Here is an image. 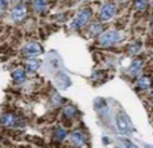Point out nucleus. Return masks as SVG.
Here are the masks:
<instances>
[{
    "label": "nucleus",
    "mask_w": 153,
    "mask_h": 148,
    "mask_svg": "<svg viewBox=\"0 0 153 148\" xmlns=\"http://www.w3.org/2000/svg\"><path fill=\"white\" fill-rule=\"evenodd\" d=\"M116 124L117 130L123 135H128L131 132V124L129 117L123 111H119L116 116Z\"/></svg>",
    "instance_id": "f257e3e1"
},
{
    "label": "nucleus",
    "mask_w": 153,
    "mask_h": 148,
    "mask_svg": "<svg viewBox=\"0 0 153 148\" xmlns=\"http://www.w3.org/2000/svg\"><path fill=\"white\" fill-rule=\"evenodd\" d=\"M121 39V35L117 31H108L102 34L100 38V43L102 46H110Z\"/></svg>",
    "instance_id": "f03ea898"
},
{
    "label": "nucleus",
    "mask_w": 153,
    "mask_h": 148,
    "mask_svg": "<svg viewBox=\"0 0 153 148\" xmlns=\"http://www.w3.org/2000/svg\"><path fill=\"white\" fill-rule=\"evenodd\" d=\"M142 65H143V61L141 60H136L132 62L131 66L130 68V72L133 75H136L142 68Z\"/></svg>",
    "instance_id": "9b49d317"
},
{
    "label": "nucleus",
    "mask_w": 153,
    "mask_h": 148,
    "mask_svg": "<svg viewBox=\"0 0 153 148\" xmlns=\"http://www.w3.org/2000/svg\"><path fill=\"white\" fill-rule=\"evenodd\" d=\"M152 81L148 76H143L138 80V86L142 90H147L151 87Z\"/></svg>",
    "instance_id": "9d476101"
},
{
    "label": "nucleus",
    "mask_w": 153,
    "mask_h": 148,
    "mask_svg": "<svg viewBox=\"0 0 153 148\" xmlns=\"http://www.w3.org/2000/svg\"><path fill=\"white\" fill-rule=\"evenodd\" d=\"M39 67V62L38 60H30L27 62V69L29 72H35Z\"/></svg>",
    "instance_id": "ddd939ff"
},
{
    "label": "nucleus",
    "mask_w": 153,
    "mask_h": 148,
    "mask_svg": "<svg viewBox=\"0 0 153 148\" xmlns=\"http://www.w3.org/2000/svg\"><path fill=\"white\" fill-rule=\"evenodd\" d=\"M146 5H147V4H146V2H144V1H137V2L135 3V6H136L137 9H139V10H143V9H145Z\"/></svg>",
    "instance_id": "f3484780"
},
{
    "label": "nucleus",
    "mask_w": 153,
    "mask_h": 148,
    "mask_svg": "<svg viewBox=\"0 0 153 148\" xmlns=\"http://www.w3.org/2000/svg\"><path fill=\"white\" fill-rule=\"evenodd\" d=\"M7 5H8V3H7L6 1L1 0V1H0V11L5 10V8L7 7Z\"/></svg>",
    "instance_id": "6ab92c4d"
},
{
    "label": "nucleus",
    "mask_w": 153,
    "mask_h": 148,
    "mask_svg": "<svg viewBox=\"0 0 153 148\" xmlns=\"http://www.w3.org/2000/svg\"><path fill=\"white\" fill-rule=\"evenodd\" d=\"M12 77L15 81L21 82V81H24L26 79V75H25V72L24 71L23 69L19 68V69L15 70L12 73Z\"/></svg>",
    "instance_id": "1a4fd4ad"
},
{
    "label": "nucleus",
    "mask_w": 153,
    "mask_h": 148,
    "mask_svg": "<svg viewBox=\"0 0 153 148\" xmlns=\"http://www.w3.org/2000/svg\"><path fill=\"white\" fill-rule=\"evenodd\" d=\"M36 9L39 11H42L46 8V3L44 1H36L34 3Z\"/></svg>",
    "instance_id": "dca6fc26"
},
{
    "label": "nucleus",
    "mask_w": 153,
    "mask_h": 148,
    "mask_svg": "<svg viewBox=\"0 0 153 148\" xmlns=\"http://www.w3.org/2000/svg\"><path fill=\"white\" fill-rule=\"evenodd\" d=\"M19 122V117L11 113L4 114L0 118V123L4 126H15L18 125Z\"/></svg>",
    "instance_id": "0eeeda50"
},
{
    "label": "nucleus",
    "mask_w": 153,
    "mask_h": 148,
    "mask_svg": "<svg viewBox=\"0 0 153 148\" xmlns=\"http://www.w3.org/2000/svg\"><path fill=\"white\" fill-rule=\"evenodd\" d=\"M102 29L103 28L101 24H93L90 26V35L92 37H95L102 32Z\"/></svg>",
    "instance_id": "f8f14e48"
},
{
    "label": "nucleus",
    "mask_w": 153,
    "mask_h": 148,
    "mask_svg": "<svg viewBox=\"0 0 153 148\" xmlns=\"http://www.w3.org/2000/svg\"><path fill=\"white\" fill-rule=\"evenodd\" d=\"M72 140L76 146H82L84 143V136L81 132L75 131L72 134Z\"/></svg>",
    "instance_id": "6e6552de"
},
{
    "label": "nucleus",
    "mask_w": 153,
    "mask_h": 148,
    "mask_svg": "<svg viewBox=\"0 0 153 148\" xmlns=\"http://www.w3.org/2000/svg\"><path fill=\"white\" fill-rule=\"evenodd\" d=\"M123 144L126 147V148H138L135 144H133L132 142H130V140H128L126 138H123Z\"/></svg>",
    "instance_id": "a211bd4d"
},
{
    "label": "nucleus",
    "mask_w": 153,
    "mask_h": 148,
    "mask_svg": "<svg viewBox=\"0 0 153 148\" xmlns=\"http://www.w3.org/2000/svg\"><path fill=\"white\" fill-rule=\"evenodd\" d=\"M91 14H92V11L88 8H85V9L82 10L78 13V15L74 19V20L73 21V26L78 28V27L84 25L87 23V21L89 19Z\"/></svg>",
    "instance_id": "7ed1b4c3"
},
{
    "label": "nucleus",
    "mask_w": 153,
    "mask_h": 148,
    "mask_svg": "<svg viewBox=\"0 0 153 148\" xmlns=\"http://www.w3.org/2000/svg\"><path fill=\"white\" fill-rule=\"evenodd\" d=\"M64 111H65V114L68 117H72L74 114H75V109L73 107V106H67L65 107L64 109Z\"/></svg>",
    "instance_id": "2eb2a0df"
},
{
    "label": "nucleus",
    "mask_w": 153,
    "mask_h": 148,
    "mask_svg": "<svg viewBox=\"0 0 153 148\" xmlns=\"http://www.w3.org/2000/svg\"><path fill=\"white\" fill-rule=\"evenodd\" d=\"M56 137L59 140H62L64 139L66 137H67V132L63 129V128H58L57 131H56Z\"/></svg>",
    "instance_id": "4468645a"
},
{
    "label": "nucleus",
    "mask_w": 153,
    "mask_h": 148,
    "mask_svg": "<svg viewBox=\"0 0 153 148\" xmlns=\"http://www.w3.org/2000/svg\"><path fill=\"white\" fill-rule=\"evenodd\" d=\"M12 19L16 21V22H19L21 20H23L26 15V8L25 6L22 4H17L13 9H12Z\"/></svg>",
    "instance_id": "20e7f679"
},
{
    "label": "nucleus",
    "mask_w": 153,
    "mask_h": 148,
    "mask_svg": "<svg viewBox=\"0 0 153 148\" xmlns=\"http://www.w3.org/2000/svg\"><path fill=\"white\" fill-rule=\"evenodd\" d=\"M23 51L28 55H38L43 52V47L38 42H30L24 46Z\"/></svg>",
    "instance_id": "423d86ee"
},
{
    "label": "nucleus",
    "mask_w": 153,
    "mask_h": 148,
    "mask_svg": "<svg viewBox=\"0 0 153 148\" xmlns=\"http://www.w3.org/2000/svg\"><path fill=\"white\" fill-rule=\"evenodd\" d=\"M116 12V6L114 4L108 3L104 4L101 10V18L103 21L110 19Z\"/></svg>",
    "instance_id": "39448f33"
}]
</instances>
